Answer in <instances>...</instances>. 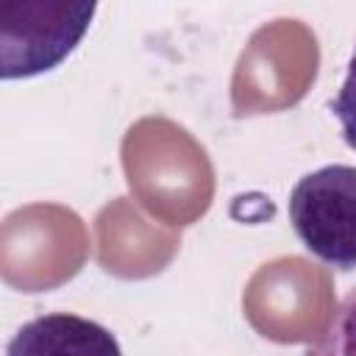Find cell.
<instances>
[{
    "instance_id": "3957f363",
    "label": "cell",
    "mask_w": 356,
    "mask_h": 356,
    "mask_svg": "<svg viewBox=\"0 0 356 356\" xmlns=\"http://www.w3.org/2000/svg\"><path fill=\"white\" fill-rule=\"evenodd\" d=\"M6 356H122V348L106 325L70 312H50L28 320L11 337Z\"/></svg>"
},
{
    "instance_id": "6da1fadb",
    "label": "cell",
    "mask_w": 356,
    "mask_h": 356,
    "mask_svg": "<svg viewBox=\"0 0 356 356\" xmlns=\"http://www.w3.org/2000/svg\"><path fill=\"white\" fill-rule=\"evenodd\" d=\"M289 222L303 248L334 270H356V167L325 164L289 195Z\"/></svg>"
},
{
    "instance_id": "277c9868",
    "label": "cell",
    "mask_w": 356,
    "mask_h": 356,
    "mask_svg": "<svg viewBox=\"0 0 356 356\" xmlns=\"http://www.w3.org/2000/svg\"><path fill=\"white\" fill-rule=\"evenodd\" d=\"M306 356H356V289L342 298L328 328Z\"/></svg>"
},
{
    "instance_id": "5b68a950",
    "label": "cell",
    "mask_w": 356,
    "mask_h": 356,
    "mask_svg": "<svg viewBox=\"0 0 356 356\" xmlns=\"http://www.w3.org/2000/svg\"><path fill=\"white\" fill-rule=\"evenodd\" d=\"M331 114L337 117V122L342 128V139L348 142V147L356 150V50L348 61L345 81H342L337 97L331 100Z\"/></svg>"
},
{
    "instance_id": "7a4b0ae2",
    "label": "cell",
    "mask_w": 356,
    "mask_h": 356,
    "mask_svg": "<svg viewBox=\"0 0 356 356\" xmlns=\"http://www.w3.org/2000/svg\"><path fill=\"white\" fill-rule=\"evenodd\" d=\"M95 3H6L0 42L6 81L56 70L92 25Z\"/></svg>"
}]
</instances>
